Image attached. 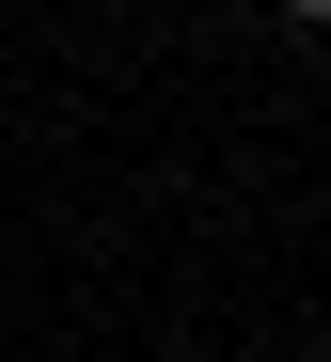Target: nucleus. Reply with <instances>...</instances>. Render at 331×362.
I'll use <instances>...</instances> for the list:
<instances>
[{"label": "nucleus", "mask_w": 331, "mask_h": 362, "mask_svg": "<svg viewBox=\"0 0 331 362\" xmlns=\"http://www.w3.org/2000/svg\"><path fill=\"white\" fill-rule=\"evenodd\" d=\"M284 16H331V0H284Z\"/></svg>", "instance_id": "nucleus-1"}]
</instances>
